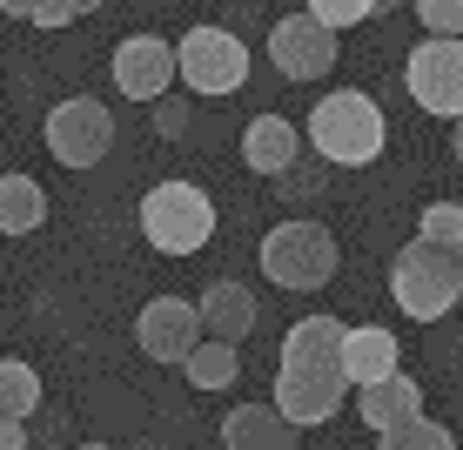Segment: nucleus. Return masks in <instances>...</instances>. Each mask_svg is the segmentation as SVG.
Returning <instances> with one entry per match:
<instances>
[{
  "instance_id": "1",
  "label": "nucleus",
  "mask_w": 463,
  "mask_h": 450,
  "mask_svg": "<svg viewBox=\"0 0 463 450\" xmlns=\"http://www.w3.org/2000/svg\"><path fill=\"white\" fill-rule=\"evenodd\" d=\"M343 323L336 316H302L282 336V357H276V410L289 416L296 430L329 424L343 410Z\"/></svg>"
},
{
  "instance_id": "2",
  "label": "nucleus",
  "mask_w": 463,
  "mask_h": 450,
  "mask_svg": "<svg viewBox=\"0 0 463 450\" xmlns=\"http://www.w3.org/2000/svg\"><path fill=\"white\" fill-rule=\"evenodd\" d=\"M390 296L410 323H437L463 302V249L430 243V235H410L403 249L390 255Z\"/></svg>"
},
{
  "instance_id": "3",
  "label": "nucleus",
  "mask_w": 463,
  "mask_h": 450,
  "mask_svg": "<svg viewBox=\"0 0 463 450\" xmlns=\"http://www.w3.org/2000/svg\"><path fill=\"white\" fill-rule=\"evenodd\" d=\"M383 141H390V121H383L376 94H363V88H329L309 108V148L329 168H370L383 155Z\"/></svg>"
},
{
  "instance_id": "4",
  "label": "nucleus",
  "mask_w": 463,
  "mask_h": 450,
  "mask_svg": "<svg viewBox=\"0 0 463 450\" xmlns=\"http://www.w3.org/2000/svg\"><path fill=\"white\" fill-rule=\"evenodd\" d=\"M255 263H262V276L276 282V289H296V296H309V289H323L329 276H336L343 249H336V235H329L316 215H282L276 229L262 235Z\"/></svg>"
},
{
  "instance_id": "5",
  "label": "nucleus",
  "mask_w": 463,
  "mask_h": 450,
  "mask_svg": "<svg viewBox=\"0 0 463 450\" xmlns=\"http://www.w3.org/2000/svg\"><path fill=\"white\" fill-rule=\"evenodd\" d=\"M135 222H141V235H148L155 255H202L215 243V202H209V188H195V182H155L148 196H141Z\"/></svg>"
},
{
  "instance_id": "6",
  "label": "nucleus",
  "mask_w": 463,
  "mask_h": 450,
  "mask_svg": "<svg viewBox=\"0 0 463 450\" xmlns=\"http://www.w3.org/2000/svg\"><path fill=\"white\" fill-rule=\"evenodd\" d=\"M175 61H182V88L202 94V101H222V94H235L249 81V41L235 34V27H222V21L188 27L182 47H175Z\"/></svg>"
},
{
  "instance_id": "7",
  "label": "nucleus",
  "mask_w": 463,
  "mask_h": 450,
  "mask_svg": "<svg viewBox=\"0 0 463 450\" xmlns=\"http://www.w3.org/2000/svg\"><path fill=\"white\" fill-rule=\"evenodd\" d=\"M403 88L423 115L463 121V34H423L403 61Z\"/></svg>"
},
{
  "instance_id": "8",
  "label": "nucleus",
  "mask_w": 463,
  "mask_h": 450,
  "mask_svg": "<svg viewBox=\"0 0 463 450\" xmlns=\"http://www.w3.org/2000/svg\"><path fill=\"white\" fill-rule=\"evenodd\" d=\"M41 135H47V155H54L61 168H101L108 148H115V115H108V101H94V94H68V101L47 108Z\"/></svg>"
},
{
  "instance_id": "9",
  "label": "nucleus",
  "mask_w": 463,
  "mask_h": 450,
  "mask_svg": "<svg viewBox=\"0 0 463 450\" xmlns=\"http://www.w3.org/2000/svg\"><path fill=\"white\" fill-rule=\"evenodd\" d=\"M108 74H115V94L121 101H162V94H175V81H182V61H175V41L162 34H128L115 41V54H108Z\"/></svg>"
},
{
  "instance_id": "10",
  "label": "nucleus",
  "mask_w": 463,
  "mask_h": 450,
  "mask_svg": "<svg viewBox=\"0 0 463 450\" xmlns=\"http://www.w3.org/2000/svg\"><path fill=\"white\" fill-rule=\"evenodd\" d=\"M135 343L148 363H188L202 343H209V323H202V302H182V296H155L141 302L135 316Z\"/></svg>"
},
{
  "instance_id": "11",
  "label": "nucleus",
  "mask_w": 463,
  "mask_h": 450,
  "mask_svg": "<svg viewBox=\"0 0 463 450\" xmlns=\"http://www.w3.org/2000/svg\"><path fill=\"white\" fill-rule=\"evenodd\" d=\"M269 61H276L282 81H323L336 68V27H323L309 7L302 14H282L269 27Z\"/></svg>"
},
{
  "instance_id": "12",
  "label": "nucleus",
  "mask_w": 463,
  "mask_h": 450,
  "mask_svg": "<svg viewBox=\"0 0 463 450\" xmlns=\"http://www.w3.org/2000/svg\"><path fill=\"white\" fill-rule=\"evenodd\" d=\"M343 377L349 390H376V383L403 377V343H396V330L383 323H356L343 336Z\"/></svg>"
},
{
  "instance_id": "13",
  "label": "nucleus",
  "mask_w": 463,
  "mask_h": 450,
  "mask_svg": "<svg viewBox=\"0 0 463 450\" xmlns=\"http://www.w3.org/2000/svg\"><path fill=\"white\" fill-rule=\"evenodd\" d=\"M302 162V128L289 115H255L242 128V168L262 175V182H276V175H289Z\"/></svg>"
},
{
  "instance_id": "14",
  "label": "nucleus",
  "mask_w": 463,
  "mask_h": 450,
  "mask_svg": "<svg viewBox=\"0 0 463 450\" xmlns=\"http://www.w3.org/2000/svg\"><path fill=\"white\" fill-rule=\"evenodd\" d=\"M222 444L229 450H296V424L276 404H235L222 416Z\"/></svg>"
},
{
  "instance_id": "15",
  "label": "nucleus",
  "mask_w": 463,
  "mask_h": 450,
  "mask_svg": "<svg viewBox=\"0 0 463 450\" xmlns=\"http://www.w3.org/2000/svg\"><path fill=\"white\" fill-rule=\"evenodd\" d=\"M356 416L376 430H403V424H417L423 416V383L417 377H390V383H376V390H356Z\"/></svg>"
},
{
  "instance_id": "16",
  "label": "nucleus",
  "mask_w": 463,
  "mask_h": 450,
  "mask_svg": "<svg viewBox=\"0 0 463 450\" xmlns=\"http://www.w3.org/2000/svg\"><path fill=\"white\" fill-rule=\"evenodd\" d=\"M255 289L249 282H235V276H222L202 289V323H209V336H222V343H242V336L255 330Z\"/></svg>"
},
{
  "instance_id": "17",
  "label": "nucleus",
  "mask_w": 463,
  "mask_h": 450,
  "mask_svg": "<svg viewBox=\"0 0 463 450\" xmlns=\"http://www.w3.org/2000/svg\"><path fill=\"white\" fill-rule=\"evenodd\" d=\"M47 222V188L27 168L0 175V235H34Z\"/></svg>"
},
{
  "instance_id": "18",
  "label": "nucleus",
  "mask_w": 463,
  "mask_h": 450,
  "mask_svg": "<svg viewBox=\"0 0 463 450\" xmlns=\"http://www.w3.org/2000/svg\"><path fill=\"white\" fill-rule=\"evenodd\" d=\"M182 369H188V383H195V390H235V377H242V343L209 336V343H202Z\"/></svg>"
},
{
  "instance_id": "19",
  "label": "nucleus",
  "mask_w": 463,
  "mask_h": 450,
  "mask_svg": "<svg viewBox=\"0 0 463 450\" xmlns=\"http://www.w3.org/2000/svg\"><path fill=\"white\" fill-rule=\"evenodd\" d=\"M34 410H41V369L21 357H0V416L27 424Z\"/></svg>"
},
{
  "instance_id": "20",
  "label": "nucleus",
  "mask_w": 463,
  "mask_h": 450,
  "mask_svg": "<svg viewBox=\"0 0 463 450\" xmlns=\"http://www.w3.org/2000/svg\"><path fill=\"white\" fill-rule=\"evenodd\" d=\"M329 162H323V155H316V162H309V155H302V162L289 168V175H276V182H269V188H276V202L282 208H289V202H316V196H323V188H329V175H323Z\"/></svg>"
},
{
  "instance_id": "21",
  "label": "nucleus",
  "mask_w": 463,
  "mask_h": 450,
  "mask_svg": "<svg viewBox=\"0 0 463 450\" xmlns=\"http://www.w3.org/2000/svg\"><path fill=\"white\" fill-rule=\"evenodd\" d=\"M376 450H457V437H450V424H430V416H417V424H403V430H383Z\"/></svg>"
},
{
  "instance_id": "22",
  "label": "nucleus",
  "mask_w": 463,
  "mask_h": 450,
  "mask_svg": "<svg viewBox=\"0 0 463 450\" xmlns=\"http://www.w3.org/2000/svg\"><path fill=\"white\" fill-rule=\"evenodd\" d=\"M302 7L316 14L323 27H336V34H349V27H363V21H376V0H302Z\"/></svg>"
},
{
  "instance_id": "23",
  "label": "nucleus",
  "mask_w": 463,
  "mask_h": 450,
  "mask_svg": "<svg viewBox=\"0 0 463 450\" xmlns=\"http://www.w3.org/2000/svg\"><path fill=\"white\" fill-rule=\"evenodd\" d=\"M417 235H430V243H450L463 249V202H430L417 215Z\"/></svg>"
},
{
  "instance_id": "24",
  "label": "nucleus",
  "mask_w": 463,
  "mask_h": 450,
  "mask_svg": "<svg viewBox=\"0 0 463 450\" xmlns=\"http://www.w3.org/2000/svg\"><path fill=\"white\" fill-rule=\"evenodd\" d=\"M148 121H155V135H162V141H182L188 128H195V94H162Z\"/></svg>"
},
{
  "instance_id": "25",
  "label": "nucleus",
  "mask_w": 463,
  "mask_h": 450,
  "mask_svg": "<svg viewBox=\"0 0 463 450\" xmlns=\"http://www.w3.org/2000/svg\"><path fill=\"white\" fill-rule=\"evenodd\" d=\"M423 34H463V0H417Z\"/></svg>"
},
{
  "instance_id": "26",
  "label": "nucleus",
  "mask_w": 463,
  "mask_h": 450,
  "mask_svg": "<svg viewBox=\"0 0 463 450\" xmlns=\"http://www.w3.org/2000/svg\"><path fill=\"white\" fill-rule=\"evenodd\" d=\"M108 0H47V7L34 14V27H74V21H88V14H101Z\"/></svg>"
},
{
  "instance_id": "27",
  "label": "nucleus",
  "mask_w": 463,
  "mask_h": 450,
  "mask_svg": "<svg viewBox=\"0 0 463 450\" xmlns=\"http://www.w3.org/2000/svg\"><path fill=\"white\" fill-rule=\"evenodd\" d=\"M0 450H27V424H14V416H0Z\"/></svg>"
},
{
  "instance_id": "28",
  "label": "nucleus",
  "mask_w": 463,
  "mask_h": 450,
  "mask_svg": "<svg viewBox=\"0 0 463 450\" xmlns=\"http://www.w3.org/2000/svg\"><path fill=\"white\" fill-rule=\"evenodd\" d=\"M41 7H47V0H0V14H7V21H34Z\"/></svg>"
},
{
  "instance_id": "29",
  "label": "nucleus",
  "mask_w": 463,
  "mask_h": 450,
  "mask_svg": "<svg viewBox=\"0 0 463 450\" xmlns=\"http://www.w3.org/2000/svg\"><path fill=\"white\" fill-rule=\"evenodd\" d=\"M450 155L463 162V121H450Z\"/></svg>"
},
{
  "instance_id": "30",
  "label": "nucleus",
  "mask_w": 463,
  "mask_h": 450,
  "mask_svg": "<svg viewBox=\"0 0 463 450\" xmlns=\"http://www.w3.org/2000/svg\"><path fill=\"white\" fill-rule=\"evenodd\" d=\"M376 7H383V14H396V7H403V0H376Z\"/></svg>"
},
{
  "instance_id": "31",
  "label": "nucleus",
  "mask_w": 463,
  "mask_h": 450,
  "mask_svg": "<svg viewBox=\"0 0 463 450\" xmlns=\"http://www.w3.org/2000/svg\"><path fill=\"white\" fill-rule=\"evenodd\" d=\"M74 450H108V444H74Z\"/></svg>"
}]
</instances>
